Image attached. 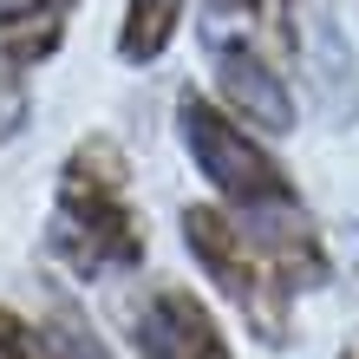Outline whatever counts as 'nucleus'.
I'll use <instances>...</instances> for the list:
<instances>
[{"label": "nucleus", "mask_w": 359, "mask_h": 359, "mask_svg": "<svg viewBox=\"0 0 359 359\" xmlns=\"http://www.w3.org/2000/svg\"><path fill=\"white\" fill-rule=\"evenodd\" d=\"M183 248H189V262L203 268V281L216 287V301L248 327V340H262L274 353L294 340V287L281 281V268L268 262V248L248 236L216 196L183 209Z\"/></svg>", "instance_id": "obj_3"}, {"label": "nucleus", "mask_w": 359, "mask_h": 359, "mask_svg": "<svg viewBox=\"0 0 359 359\" xmlns=\"http://www.w3.org/2000/svg\"><path fill=\"white\" fill-rule=\"evenodd\" d=\"M177 144L189 151L196 177L209 183V196H216L229 216L268 248V262L281 268V281L294 294L320 287L327 274H333V255H327V242H320V222H313V209L301 203L287 163L268 151V137L255 131V124H242L216 92L183 86L177 92Z\"/></svg>", "instance_id": "obj_1"}, {"label": "nucleus", "mask_w": 359, "mask_h": 359, "mask_svg": "<svg viewBox=\"0 0 359 359\" xmlns=\"http://www.w3.org/2000/svg\"><path fill=\"white\" fill-rule=\"evenodd\" d=\"M209 72H216V98L262 137L294 131V72L248 46H209Z\"/></svg>", "instance_id": "obj_5"}, {"label": "nucleus", "mask_w": 359, "mask_h": 359, "mask_svg": "<svg viewBox=\"0 0 359 359\" xmlns=\"http://www.w3.org/2000/svg\"><path fill=\"white\" fill-rule=\"evenodd\" d=\"M0 359H53L46 320H33V313H20V307L0 301Z\"/></svg>", "instance_id": "obj_10"}, {"label": "nucleus", "mask_w": 359, "mask_h": 359, "mask_svg": "<svg viewBox=\"0 0 359 359\" xmlns=\"http://www.w3.org/2000/svg\"><path fill=\"white\" fill-rule=\"evenodd\" d=\"M340 359H359V333H353V340H346V346H340Z\"/></svg>", "instance_id": "obj_12"}, {"label": "nucleus", "mask_w": 359, "mask_h": 359, "mask_svg": "<svg viewBox=\"0 0 359 359\" xmlns=\"http://www.w3.org/2000/svg\"><path fill=\"white\" fill-rule=\"evenodd\" d=\"M189 20V0H124V20H118V59L124 66H151V59H163L177 46Z\"/></svg>", "instance_id": "obj_8"}, {"label": "nucleus", "mask_w": 359, "mask_h": 359, "mask_svg": "<svg viewBox=\"0 0 359 359\" xmlns=\"http://www.w3.org/2000/svg\"><path fill=\"white\" fill-rule=\"evenodd\" d=\"M79 0H0V66L39 72L46 59L66 46Z\"/></svg>", "instance_id": "obj_7"}, {"label": "nucleus", "mask_w": 359, "mask_h": 359, "mask_svg": "<svg viewBox=\"0 0 359 359\" xmlns=\"http://www.w3.org/2000/svg\"><path fill=\"white\" fill-rule=\"evenodd\" d=\"M39 320H46V333H53V359H118L111 346L98 340V327L79 307H66V301H59L53 313H39Z\"/></svg>", "instance_id": "obj_9"}, {"label": "nucleus", "mask_w": 359, "mask_h": 359, "mask_svg": "<svg viewBox=\"0 0 359 359\" xmlns=\"http://www.w3.org/2000/svg\"><path fill=\"white\" fill-rule=\"evenodd\" d=\"M46 248L66 262L79 281H118L137 274L151 255V222L131 203V157L118 137H79L53 183V216H46Z\"/></svg>", "instance_id": "obj_2"}, {"label": "nucleus", "mask_w": 359, "mask_h": 359, "mask_svg": "<svg viewBox=\"0 0 359 359\" xmlns=\"http://www.w3.org/2000/svg\"><path fill=\"white\" fill-rule=\"evenodd\" d=\"M131 353L137 359H236L222 320L209 313V301L183 281L144 287V301L131 313Z\"/></svg>", "instance_id": "obj_4"}, {"label": "nucleus", "mask_w": 359, "mask_h": 359, "mask_svg": "<svg viewBox=\"0 0 359 359\" xmlns=\"http://www.w3.org/2000/svg\"><path fill=\"white\" fill-rule=\"evenodd\" d=\"M33 111V92H27V72H13V66H0V144H13L20 137V124H27Z\"/></svg>", "instance_id": "obj_11"}, {"label": "nucleus", "mask_w": 359, "mask_h": 359, "mask_svg": "<svg viewBox=\"0 0 359 359\" xmlns=\"http://www.w3.org/2000/svg\"><path fill=\"white\" fill-rule=\"evenodd\" d=\"M203 46H248L274 66H301L294 0H203Z\"/></svg>", "instance_id": "obj_6"}]
</instances>
